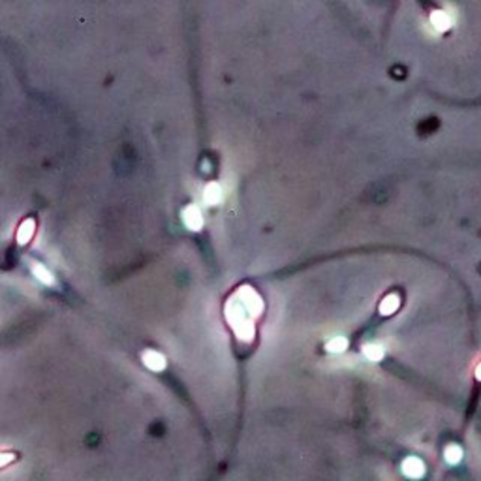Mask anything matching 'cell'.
Instances as JSON below:
<instances>
[{
	"label": "cell",
	"mask_w": 481,
	"mask_h": 481,
	"mask_svg": "<svg viewBox=\"0 0 481 481\" xmlns=\"http://www.w3.org/2000/svg\"><path fill=\"white\" fill-rule=\"evenodd\" d=\"M398 303H400V299H398V295L391 294L388 295L384 301H382L380 304V312L384 314V316H389V314H393V312L398 308Z\"/></svg>",
	"instance_id": "cell-10"
},
{
	"label": "cell",
	"mask_w": 481,
	"mask_h": 481,
	"mask_svg": "<svg viewBox=\"0 0 481 481\" xmlns=\"http://www.w3.org/2000/svg\"><path fill=\"white\" fill-rule=\"evenodd\" d=\"M226 318L233 327V331L237 334V338L242 342H250L254 338V324L246 318V310L242 308V304L235 299L226 304Z\"/></svg>",
	"instance_id": "cell-1"
},
{
	"label": "cell",
	"mask_w": 481,
	"mask_h": 481,
	"mask_svg": "<svg viewBox=\"0 0 481 481\" xmlns=\"http://www.w3.org/2000/svg\"><path fill=\"white\" fill-rule=\"evenodd\" d=\"M182 222L186 226L188 230L192 232H200L203 226V214L202 210L198 209L196 205H188L186 209L182 210Z\"/></svg>",
	"instance_id": "cell-3"
},
{
	"label": "cell",
	"mask_w": 481,
	"mask_h": 481,
	"mask_svg": "<svg viewBox=\"0 0 481 481\" xmlns=\"http://www.w3.org/2000/svg\"><path fill=\"white\" fill-rule=\"evenodd\" d=\"M32 272H34V276H36V278H38L42 284H46V286H53V284H54L53 272L49 271L46 265L32 264Z\"/></svg>",
	"instance_id": "cell-9"
},
{
	"label": "cell",
	"mask_w": 481,
	"mask_h": 481,
	"mask_svg": "<svg viewBox=\"0 0 481 481\" xmlns=\"http://www.w3.org/2000/svg\"><path fill=\"white\" fill-rule=\"evenodd\" d=\"M34 230H36V224H34L32 218L23 220V224L19 226V230H17V242H19V244H26V242L32 239Z\"/></svg>",
	"instance_id": "cell-8"
},
{
	"label": "cell",
	"mask_w": 481,
	"mask_h": 481,
	"mask_svg": "<svg viewBox=\"0 0 481 481\" xmlns=\"http://www.w3.org/2000/svg\"><path fill=\"white\" fill-rule=\"evenodd\" d=\"M346 348H348V340L344 336H334L327 342V352H331V354H340Z\"/></svg>",
	"instance_id": "cell-13"
},
{
	"label": "cell",
	"mask_w": 481,
	"mask_h": 481,
	"mask_svg": "<svg viewBox=\"0 0 481 481\" xmlns=\"http://www.w3.org/2000/svg\"><path fill=\"white\" fill-rule=\"evenodd\" d=\"M476 376H478V380H481V363L478 365V368H476Z\"/></svg>",
	"instance_id": "cell-15"
},
{
	"label": "cell",
	"mask_w": 481,
	"mask_h": 481,
	"mask_svg": "<svg viewBox=\"0 0 481 481\" xmlns=\"http://www.w3.org/2000/svg\"><path fill=\"white\" fill-rule=\"evenodd\" d=\"M384 348H382L380 344H366L365 348H363V356L368 359V361H372V363H378L382 357H384Z\"/></svg>",
	"instance_id": "cell-11"
},
{
	"label": "cell",
	"mask_w": 481,
	"mask_h": 481,
	"mask_svg": "<svg viewBox=\"0 0 481 481\" xmlns=\"http://www.w3.org/2000/svg\"><path fill=\"white\" fill-rule=\"evenodd\" d=\"M430 24L434 26V30L444 32L453 24V17H451L446 10H436V12H432V16H430Z\"/></svg>",
	"instance_id": "cell-6"
},
{
	"label": "cell",
	"mask_w": 481,
	"mask_h": 481,
	"mask_svg": "<svg viewBox=\"0 0 481 481\" xmlns=\"http://www.w3.org/2000/svg\"><path fill=\"white\" fill-rule=\"evenodd\" d=\"M203 200L207 205H218L222 202V188L218 182H209L203 190Z\"/></svg>",
	"instance_id": "cell-7"
},
{
	"label": "cell",
	"mask_w": 481,
	"mask_h": 481,
	"mask_svg": "<svg viewBox=\"0 0 481 481\" xmlns=\"http://www.w3.org/2000/svg\"><path fill=\"white\" fill-rule=\"evenodd\" d=\"M237 301L242 304V308L248 312L250 316H260V312L264 310V301L250 286H242L237 292Z\"/></svg>",
	"instance_id": "cell-2"
},
{
	"label": "cell",
	"mask_w": 481,
	"mask_h": 481,
	"mask_svg": "<svg viewBox=\"0 0 481 481\" xmlns=\"http://www.w3.org/2000/svg\"><path fill=\"white\" fill-rule=\"evenodd\" d=\"M14 460V453H0V468Z\"/></svg>",
	"instance_id": "cell-14"
},
{
	"label": "cell",
	"mask_w": 481,
	"mask_h": 481,
	"mask_svg": "<svg viewBox=\"0 0 481 481\" xmlns=\"http://www.w3.org/2000/svg\"><path fill=\"white\" fill-rule=\"evenodd\" d=\"M141 359H143L145 366L150 368V370H154V372H162L164 368H166V365H168L166 357H164L160 352H156V350H145Z\"/></svg>",
	"instance_id": "cell-4"
},
{
	"label": "cell",
	"mask_w": 481,
	"mask_h": 481,
	"mask_svg": "<svg viewBox=\"0 0 481 481\" xmlns=\"http://www.w3.org/2000/svg\"><path fill=\"white\" fill-rule=\"evenodd\" d=\"M402 472L406 478L418 480V478H421V476L425 474V464H423L421 458L408 457V458H404V462H402Z\"/></svg>",
	"instance_id": "cell-5"
},
{
	"label": "cell",
	"mask_w": 481,
	"mask_h": 481,
	"mask_svg": "<svg viewBox=\"0 0 481 481\" xmlns=\"http://www.w3.org/2000/svg\"><path fill=\"white\" fill-rule=\"evenodd\" d=\"M444 457H446V460H448L450 464H458L460 458H462V450H460L458 446H455V444H451V446H448L446 451H444Z\"/></svg>",
	"instance_id": "cell-12"
}]
</instances>
